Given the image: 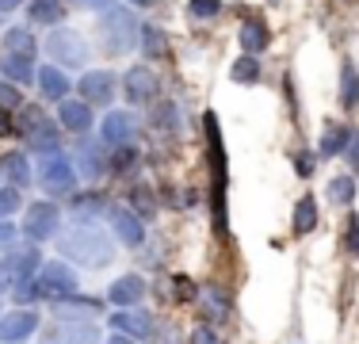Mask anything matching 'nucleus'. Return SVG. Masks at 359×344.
Here are the masks:
<instances>
[{"label":"nucleus","mask_w":359,"mask_h":344,"mask_svg":"<svg viewBox=\"0 0 359 344\" xmlns=\"http://www.w3.org/2000/svg\"><path fill=\"white\" fill-rule=\"evenodd\" d=\"M57 241V253L73 264H84V268H107L115 260V241H111L104 230L92 218H76L73 226H65Z\"/></svg>","instance_id":"nucleus-1"},{"label":"nucleus","mask_w":359,"mask_h":344,"mask_svg":"<svg viewBox=\"0 0 359 344\" xmlns=\"http://www.w3.org/2000/svg\"><path fill=\"white\" fill-rule=\"evenodd\" d=\"M138 20H134L130 8H118V4H107L104 15L96 23V34H100V50L104 54H130L138 46Z\"/></svg>","instance_id":"nucleus-2"},{"label":"nucleus","mask_w":359,"mask_h":344,"mask_svg":"<svg viewBox=\"0 0 359 344\" xmlns=\"http://www.w3.org/2000/svg\"><path fill=\"white\" fill-rule=\"evenodd\" d=\"M203 131H207V157L210 165H215V199H210V206H215V226L218 234L226 237L229 234V222H226V180H229V168H226V145H222V126H218V115L215 111H207L203 115Z\"/></svg>","instance_id":"nucleus-3"},{"label":"nucleus","mask_w":359,"mask_h":344,"mask_svg":"<svg viewBox=\"0 0 359 344\" xmlns=\"http://www.w3.org/2000/svg\"><path fill=\"white\" fill-rule=\"evenodd\" d=\"M104 333H100L96 317H54L50 329H42V344H100Z\"/></svg>","instance_id":"nucleus-4"},{"label":"nucleus","mask_w":359,"mask_h":344,"mask_svg":"<svg viewBox=\"0 0 359 344\" xmlns=\"http://www.w3.org/2000/svg\"><path fill=\"white\" fill-rule=\"evenodd\" d=\"M39 184L46 195H57V199H65V195L76 192V165L69 157H62V153H46L39 165Z\"/></svg>","instance_id":"nucleus-5"},{"label":"nucleus","mask_w":359,"mask_h":344,"mask_svg":"<svg viewBox=\"0 0 359 344\" xmlns=\"http://www.w3.org/2000/svg\"><path fill=\"white\" fill-rule=\"evenodd\" d=\"M35 283H39V295H42V298H54V303H62V298L76 295V287H81L76 272H73L65 260H50V264H42L39 275H35Z\"/></svg>","instance_id":"nucleus-6"},{"label":"nucleus","mask_w":359,"mask_h":344,"mask_svg":"<svg viewBox=\"0 0 359 344\" xmlns=\"http://www.w3.org/2000/svg\"><path fill=\"white\" fill-rule=\"evenodd\" d=\"M46 54H54V62L62 69H76L88 62V42L73 27H54L46 34Z\"/></svg>","instance_id":"nucleus-7"},{"label":"nucleus","mask_w":359,"mask_h":344,"mask_svg":"<svg viewBox=\"0 0 359 344\" xmlns=\"http://www.w3.org/2000/svg\"><path fill=\"white\" fill-rule=\"evenodd\" d=\"M57 230H62V206H54V203L27 206V214H23V237H31L39 245V241L57 237Z\"/></svg>","instance_id":"nucleus-8"},{"label":"nucleus","mask_w":359,"mask_h":344,"mask_svg":"<svg viewBox=\"0 0 359 344\" xmlns=\"http://www.w3.org/2000/svg\"><path fill=\"white\" fill-rule=\"evenodd\" d=\"M123 92H126L130 103H153L157 92H161V81H157V73H153L149 65H134V69L123 73Z\"/></svg>","instance_id":"nucleus-9"},{"label":"nucleus","mask_w":359,"mask_h":344,"mask_svg":"<svg viewBox=\"0 0 359 344\" xmlns=\"http://www.w3.org/2000/svg\"><path fill=\"white\" fill-rule=\"evenodd\" d=\"M39 314L31 306H20V310H12V314H0V340L4 344H20V340H27L31 333H39Z\"/></svg>","instance_id":"nucleus-10"},{"label":"nucleus","mask_w":359,"mask_h":344,"mask_svg":"<svg viewBox=\"0 0 359 344\" xmlns=\"http://www.w3.org/2000/svg\"><path fill=\"white\" fill-rule=\"evenodd\" d=\"M4 268H8V279H35L39 268H42V256H39V245H12L4 256Z\"/></svg>","instance_id":"nucleus-11"},{"label":"nucleus","mask_w":359,"mask_h":344,"mask_svg":"<svg viewBox=\"0 0 359 344\" xmlns=\"http://www.w3.org/2000/svg\"><path fill=\"white\" fill-rule=\"evenodd\" d=\"M81 100L84 103H111L115 100V88H118V81H115V73H107V69H88V73L81 77Z\"/></svg>","instance_id":"nucleus-12"},{"label":"nucleus","mask_w":359,"mask_h":344,"mask_svg":"<svg viewBox=\"0 0 359 344\" xmlns=\"http://www.w3.org/2000/svg\"><path fill=\"white\" fill-rule=\"evenodd\" d=\"M107 218H111V234L123 241L126 249H138L145 241V226H142V218L134 211H126V206H111Z\"/></svg>","instance_id":"nucleus-13"},{"label":"nucleus","mask_w":359,"mask_h":344,"mask_svg":"<svg viewBox=\"0 0 359 344\" xmlns=\"http://www.w3.org/2000/svg\"><path fill=\"white\" fill-rule=\"evenodd\" d=\"M142 134V123L134 111H111L104 119V142L107 145H130Z\"/></svg>","instance_id":"nucleus-14"},{"label":"nucleus","mask_w":359,"mask_h":344,"mask_svg":"<svg viewBox=\"0 0 359 344\" xmlns=\"http://www.w3.org/2000/svg\"><path fill=\"white\" fill-rule=\"evenodd\" d=\"M23 142H27V150H31V153L46 157V153H57V145H62V131H57L54 119L42 115L35 126H27V131H23Z\"/></svg>","instance_id":"nucleus-15"},{"label":"nucleus","mask_w":359,"mask_h":344,"mask_svg":"<svg viewBox=\"0 0 359 344\" xmlns=\"http://www.w3.org/2000/svg\"><path fill=\"white\" fill-rule=\"evenodd\" d=\"M111 329L126 333V337H134V340H142V337H149V333H153V317L145 314V310L123 306V310H115V314H111Z\"/></svg>","instance_id":"nucleus-16"},{"label":"nucleus","mask_w":359,"mask_h":344,"mask_svg":"<svg viewBox=\"0 0 359 344\" xmlns=\"http://www.w3.org/2000/svg\"><path fill=\"white\" fill-rule=\"evenodd\" d=\"M57 126H62V131H73V134L92 131V103L65 96L62 103H57Z\"/></svg>","instance_id":"nucleus-17"},{"label":"nucleus","mask_w":359,"mask_h":344,"mask_svg":"<svg viewBox=\"0 0 359 344\" xmlns=\"http://www.w3.org/2000/svg\"><path fill=\"white\" fill-rule=\"evenodd\" d=\"M76 172H81L84 180H104L107 172H111V161H107L104 145L81 142V150H76Z\"/></svg>","instance_id":"nucleus-18"},{"label":"nucleus","mask_w":359,"mask_h":344,"mask_svg":"<svg viewBox=\"0 0 359 344\" xmlns=\"http://www.w3.org/2000/svg\"><path fill=\"white\" fill-rule=\"evenodd\" d=\"M142 298H145V279H142V275H118V279L115 283H111V291H107V303H115L118 310H123V306H138L142 303Z\"/></svg>","instance_id":"nucleus-19"},{"label":"nucleus","mask_w":359,"mask_h":344,"mask_svg":"<svg viewBox=\"0 0 359 344\" xmlns=\"http://www.w3.org/2000/svg\"><path fill=\"white\" fill-rule=\"evenodd\" d=\"M195 303H199L203 317H207L210 325L226 322V317H229V310H233V303H229V295H226L222 287H203L199 295H195Z\"/></svg>","instance_id":"nucleus-20"},{"label":"nucleus","mask_w":359,"mask_h":344,"mask_svg":"<svg viewBox=\"0 0 359 344\" xmlns=\"http://www.w3.org/2000/svg\"><path fill=\"white\" fill-rule=\"evenodd\" d=\"M35 81H39V92H42V96H46V100H57V103L69 96V88H73V81L65 77V69H62V65H46V69H39Z\"/></svg>","instance_id":"nucleus-21"},{"label":"nucleus","mask_w":359,"mask_h":344,"mask_svg":"<svg viewBox=\"0 0 359 344\" xmlns=\"http://www.w3.org/2000/svg\"><path fill=\"white\" fill-rule=\"evenodd\" d=\"M0 73L8 77L12 84H31L35 81V58H27V54H0Z\"/></svg>","instance_id":"nucleus-22"},{"label":"nucleus","mask_w":359,"mask_h":344,"mask_svg":"<svg viewBox=\"0 0 359 344\" xmlns=\"http://www.w3.org/2000/svg\"><path fill=\"white\" fill-rule=\"evenodd\" d=\"M237 39H241V54H264L268 42H271V31H268V23H260V20H245L241 31H237Z\"/></svg>","instance_id":"nucleus-23"},{"label":"nucleus","mask_w":359,"mask_h":344,"mask_svg":"<svg viewBox=\"0 0 359 344\" xmlns=\"http://www.w3.org/2000/svg\"><path fill=\"white\" fill-rule=\"evenodd\" d=\"M0 176L8 180L12 187H27L31 184V165H27V153H0Z\"/></svg>","instance_id":"nucleus-24"},{"label":"nucleus","mask_w":359,"mask_h":344,"mask_svg":"<svg viewBox=\"0 0 359 344\" xmlns=\"http://www.w3.org/2000/svg\"><path fill=\"white\" fill-rule=\"evenodd\" d=\"M104 314V303L100 298H62V303H54V317H100Z\"/></svg>","instance_id":"nucleus-25"},{"label":"nucleus","mask_w":359,"mask_h":344,"mask_svg":"<svg viewBox=\"0 0 359 344\" xmlns=\"http://www.w3.org/2000/svg\"><path fill=\"white\" fill-rule=\"evenodd\" d=\"M27 20L39 27H57L65 20V4L62 0H31L27 4Z\"/></svg>","instance_id":"nucleus-26"},{"label":"nucleus","mask_w":359,"mask_h":344,"mask_svg":"<svg viewBox=\"0 0 359 344\" xmlns=\"http://www.w3.org/2000/svg\"><path fill=\"white\" fill-rule=\"evenodd\" d=\"M348 138H352V131H348V126H340V123H329V126L321 131L318 153H321V157H337V153H344Z\"/></svg>","instance_id":"nucleus-27"},{"label":"nucleus","mask_w":359,"mask_h":344,"mask_svg":"<svg viewBox=\"0 0 359 344\" xmlns=\"http://www.w3.org/2000/svg\"><path fill=\"white\" fill-rule=\"evenodd\" d=\"M0 46H4L8 54H27V58H35L39 42H35V34H31L27 27H8L4 39H0Z\"/></svg>","instance_id":"nucleus-28"},{"label":"nucleus","mask_w":359,"mask_h":344,"mask_svg":"<svg viewBox=\"0 0 359 344\" xmlns=\"http://www.w3.org/2000/svg\"><path fill=\"white\" fill-rule=\"evenodd\" d=\"M325 199L332 206H352L355 199V176H332L329 184H325Z\"/></svg>","instance_id":"nucleus-29"},{"label":"nucleus","mask_w":359,"mask_h":344,"mask_svg":"<svg viewBox=\"0 0 359 344\" xmlns=\"http://www.w3.org/2000/svg\"><path fill=\"white\" fill-rule=\"evenodd\" d=\"M138 42H142L145 58H168V34L161 27H153V23H145L138 31Z\"/></svg>","instance_id":"nucleus-30"},{"label":"nucleus","mask_w":359,"mask_h":344,"mask_svg":"<svg viewBox=\"0 0 359 344\" xmlns=\"http://www.w3.org/2000/svg\"><path fill=\"white\" fill-rule=\"evenodd\" d=\"M340 103H344L348 111L359 107V69L352 62L340 65Z\"/></svg>","instance_id":"nucleus-31"},{"label":"nucleus","mask_w":359,"mask_h":344,"mask_svg":"<svg viewBox=\"0 0 359 344\" xmlns=\"http://www.w3.org/2000/svg\"><path fill=\"white\" fill-rule=\"evenodd\" d=\"M290 226H294V234H310L313 226H318V199L313 195H302V203L294 206V218H290Z\"/></svg>","instance_id":"nucleus-32"},{"label":"nucleus","mask_w":359,"mask_h":344,"mask_svg":"<svg viewBox=\"0 0 359 344\" xmlns=\"http://www.w3.org/2000/svg\"><path fill=\"white\" fill-rule=\"evenodd\" d=\"M149 123L157 126V131H165V134H176L180 126H184V115H180L176 103H168V100H165V103H157V111L149 115Z\"/></svg>","instance_id":"nucleus-33"},{"label":"nucleus","mask_w":359,"mask_h":344,"mask_svg":"<svg viewBox=\"0 0 359 344\" xmlns=\"http://www.w3.org/2000/svg\"><path fill=\"white\" fill-rule=\"evenodd\" d=\"M229 77H233L237 84H256L260 81V62H256V54H241L229 69Z\"/></svg>","instance_id":"nucleus-34"},{"label":"nucleus","mask_w":359,"mask_h":344,"mask_svg":"<svg viewBox=\"0 0 359 344\" xmlns=\"http://www.w3.org/2000/svg\"><path fill=\"white\" fill-rule=\"evenodd\" d=\"M104 206H107L104 195H100V192H88V195H76V199H73V214H76V218H96Z\"/></svg>","instance_id":"nucleus-35"},{"label":"nucleus","mask_w":359,"mask_h":344,"mask_svg":"<svg viewBox=\"0 0 359 344\" xmlns=\"http://www.w3.org/2000/svg\"><path fill=\"white\" fill-rule=\"evenodd\" d=\"M12 298H15V303H20V306H35L39 303V283L35 279H15L12 283Z\"/></svg>","instance_id":"nucleus-36"},{"label":"nucleus","mask_w":359,"mask_h":344,"mask_svg":"<svg viewBox=\"0 0 359 344\" xmlns=\"http://www.w3.org/2000/svg\"><path fill=\"white\" fill-rule=\"evenodd\" d=\"M134 161H138V153H134V142H130V145H115V153H111V168H115L118 176H126V172L134 168Z\"/></svg>","instance_id":"nucleus-37"},{"label":"nucleus","mask_w":359,"mask_h":344,"mask_svg":"<svg viewBox=\"0 0 359 344\" xmlns=\"http://www.w3.org/2000/svg\"><path fill=\"white\" fill-rule=\"evenodd\" d=\"M222 12V0H191V4H187V15H191V20H215V15Z\"/></svg>","instance_id":"nucleus-38"},{"label":"nucleus","mask_w":359,"mask_h":344,"mask_svg":"<svg viewBox=\"0 0 359 344\" xmlns=\"http://www.w3.org/2000/svg\"><path fill=\"white\" fill-rule=\"evenodd\" d=\"M195 283L187 279V275H172V303H195Z\"/></svg>","instance_id":"nucleus-39"},{"label":"nucleus","mask_w":359,"mask_h":344,"mask_svg":"<svg viewBox=\"0 0 359 344\" xmlns=\"http://www.w3.org/2000/svg\"><path fill=\"white\" fill-rule=\"evenodd\" d=\"M20 187H12V184H8V187H0V218H8V214H15V211H20Z\"/></svg>","instance_id":"nucleus-40"},{"label":"nucleus","mask_w":359,"mask_h":344,"mask_svg":"<svg viewBox=\"0 0 359 344\" xmlns=\"http://www.w3.org/2000/svg\"><path fill=\"white\" fill-rule=\"evenodd\" d=\"M130 203L138 206V214H153V211H157V195H153L149 187H134V192H130Z\"/></svg>","instance_id":"nucleus-41"},{"label":"nucleus","mask_w":359,"mask_h":344,"mask_svg":"<svg viewBox=\"0 0 359 344\" xmlns=\"http://www.w3.org/2000/svg\"><path fill=\"white\" fill-rule=\"evenodd\" d=\"M344 249L352 256H359V218L355 214H348V226H344Z\"/></svg>","instance_id":"nucleus-42"},{"label":"nucleus","mask_w":359,"mask_h":344,"mask_svg":"<svg viewBox=\"0 0 359 344\" xmlns=\"http://www.w3.org/2000/svg\"><path fill=\"white\" fill-rule=\"evenodd\" d=\"M313 165H318V157H313V153H294V172L298 176H313Z\"/></svg>","instance_id":"nucleus-43"},{"label":"nucleus","mask_w":359,"mask_h":344,"mask_svg":"<svg viewBox=\"0 0 359 344\" xmlns=\"http://www.w3.org/2000/svg\"><path fill=\"white\" fill-rule=\"evenodd\" d=\"M12 245H15V226L8 218H0V253H8Z\"/></svg>","instance_id":"nucleus-44"},{"label":"nucleus","mask_w":359,"mask_h":344,"mask_svg":"<svg viewBox=\"0 0 359 344\" xmlns=\"http://www.w3.org/2000/svg\"><path fill=\"white\" fill-rule=\"evenodd\" d=\"M191 344H222V337L210 329V325H199V329L191 333Z\"/></svg>","instance_id":"nucleus-45"},{"label":"nucleus","mask_w":359,"mask_h":344,"mask_svg":"<svg viewBox=\"0 0 359 344\" xmlns=\"http://www.w3.org/2000/svg\"><path fill=\"white\" fill-rule=\"evenodd\" d=\"M344 157H348V165H352V168H359V131H352V138H348Z\"/></svg>","instance_id":"nucleus-46"},{"label":"nucleus","mask_w":359,"mask_h":344,"mask_svg":"<svg viewBox=\"0 0 359 344\" xmlns=\"http://www.w3.org/2000/svg\"><path fill=\"white\" fill-rule=\"evenodd\" d=\"M0 107H20V92H15V84H0Z\"/></svg>","instance_id":"nucleus-47"},{"label":"nucleus","mask_w":359,"mask_h":344,"mask_svg":"<svg viewBox=\"0 0 359 344\" xmlns=\"http://www.w3.org/2000/svg\"><path fill=\"white\" fill-rule=\"evenodd\" d=\"M12 131H15L12 119H8V115H4V107H0V134H12Z\"/></svg>","instance_id":"nucleus-48"},{"label":"nucleus","mask_w":359,"mask_h":344,"mask_svg":"<svg viewBox=\"0 0 359 344\" xmlns=\"http://www.w3.org/2000/svg\"><path fill=\"white\" fill-rule=\"evenodd\" d=\"M76 4H81V8H100V12H104L111 0H76Z\"/></svg>","instance_id":"nucleus-49"},{"label":"nucleus","mask_w":359,"mask_h":344,"mask_svg":"<svg viewBox=\"0 0 359 344\" xmlns=\"http://www.w3.org/2000/svg\"><path fill=\"white\" fill-rule=\"evenodd\" d=\"M107 344H138V340H134V337H126V333H115V337H111Z\"/></svg>","instance_id":"nucleus-50"},{"label":"nucleus","mask_w":359,"mask_h":344,"mask_svg":"<svg viewBox=\"0 0 359 344\" xmlns=\"http://www.w3.org/2000/svg\"><path fill=\"white\" fill-rule=\"evenodd\" d=\"M4 287H12V279H8V268H4V260H0V291Z\"/></svg>","instance_id":"nucleus-51"},{"label":"nucleus","mask_w":359,"mask_h":344,"mask_svg":"<svg viewBox=\"0 0 359 344\" xmlns=\"http://www.w3.org/2000/svg\"><path fill=\"white\" fill-rule=\"evenodd\" d=\"M12 8H20V0H0V12H12Z\"/></svg>","instance_id":"nucleus-52"},{"label":"nucleus","mask_w":359,"mask_h":344,"mask_svg":"<svg viewBox=\"0 0 359 344\" xmlns=\"http://www.w3.org/2000/svg\"><path fill=\"white\" fill-rule=\"evenodd\" d=\"M130 4H134V8H149L153 0H130Z\"/></svg>","instance_id":"nucleus-53"},{"label":"nucleus","mask_w":359,"mask_h":344,"mask_svg":"<svg viewBox=\"0 0 359 344\" xmlns=\"http://www.w3.org/2000/svg\"><path fill=\"white\" fill-rule=\"evenodd\" d=\"M271 4H276V0H271Z\"/></svg>","instance_id":"nucleus-54"}]
</instances>
